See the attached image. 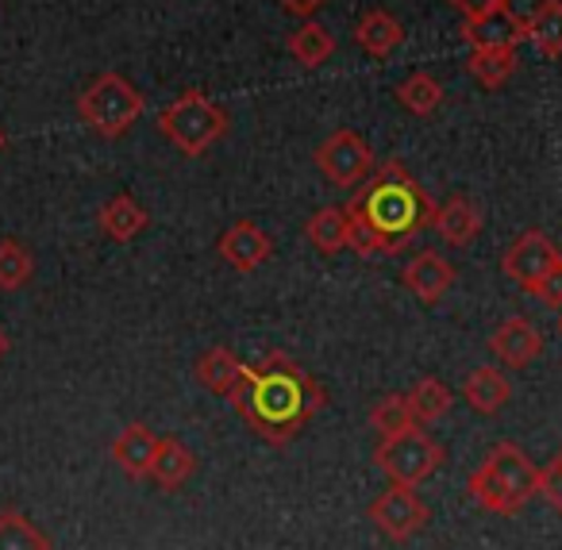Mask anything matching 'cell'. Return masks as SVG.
<instances>
[{"mask_svg":"<svg viewBox=\"0 0 562 550\" xmlns=\"http://www.w3.org/2000/svg\"><path fill=\"white\" fill-rule=\"evenodd\" d=\"M232 404L258 439L270 442V447H285L321 416L328 393L305 366L273 350L258 366L243 370Z\"/></svg>","mask_w":562,"mask_h":550,"instance_id":"cell-1","label":"cell"},{"mask_svg":"<svg viewBox=\"0 0 562 550\" xmlns=\"http://www.w3.org/2000/svg\"><path fill=\"white\" fill-rule=\"evenodd\" d=\"M351 243L362 258L401 255L416 235L436 224V201L413 181V173L390 158L374 170L370 186L351 204Z\"/></svg>","mask_w":562,"mask_h":550,"instance_id":"cell-2","label":"cell"},{"mask_svg":"<svg viewBox=\"0 0 562 550\" xmlns=\"http://www.w3.org/2000/svg\"><path fill=\"white\" fill-rule=\"evenodd\" d=\"M467 493L493 516H516L539 496V465L516 442H497L467 478Z\"/></svg>","mask_w":562,"mask_h":550,"instance_id":"cell-3","label":"cell"},{"mask_svg":"<svg viewBox=\"0 0 562 550\" xmlns=\"http://www.w3.org/2000/svg\"><path fill=\"white\" fill-rule=\"evenodd\" d=\"M158 132H162L181 155L196 158L209 147H216V143L227 135V116L220 104H212L204 93L189 89V93H181L170 109L158 112Z\"/></svg>","mask_w":562,"mask_h":550,"instance_id":"cell-4","label":"cell"},{"mask_svg":"<svg viewBox=\"0 0 562 550\" xmlns=\"http://www.w3.org/2000/svg\"><path fill=\"white\" fill-rule=\"evenodd\" d=\"M78 116L104 139H120L132 132L143 116V93L120 74H101L86 93L78 97Z\"/></svg>","mask_w":562,"mask_h":550,"instance_id":"cell-5","label":"cell"},{"mask_svg":"<svg viewBox=\"0 0 562 550\" xmlns=\"http://www.w3.org/2000/svg\"><path fill=\"white\" fill-rule=\"evenodd\" d=\"M374 462H378V470L393 481V485H413L416 489L420 481H428L431 473L447 462V450L439 447L428 431L413 427V431L393 435V439L378 442Z\"/></svg>","mask_w":562,"mask_h":550,"instance_id":"cell-6","label":"cell"},{"mask_svg":"<svg viewBox=\"0 0 562 550\" xmlns=\"http://www.w3.org/2000/svg\"><path fill=\"white\" fill-rule=\"evenodd\" d=\"M316 170L339 189H355L374 173V150L359 132H336L316 147Z\"/></svg>","mask_w":562,"mask_h":550,"instance_id":"cell-7","label":"cell"},{"mask_svg":"<svg viewBox=\"0 0 562 550\" xmlns=\"http://www.w3.org/2000/svg\"><path fill=\"white\" fill-rule=\"evenodd\" d=\"M367 516H370V524L385 535V539L408 542L413 535L424 531V524L431 519V512H428V504L420 501V493H416L413 485H393V481H390V489L370 501Z\"/></svg>","mask_w":562,"mask_h":550,"instance_id":"cell-8","label":"cell"},{"mask_svg":"<svg viewBox=\"0 0 562 550\" xmlns=\"http://www.w3.org/2000/svg\"><path fill=\"white\" fill-rule=\"evenodd\" d=\"M554 262H562V250L551 243V235L524 232L520 239L505 250V258H501V270H505V278H513L524 293H531V285H536V281L543 278Z\"/></svg>","mask_w":562,"mask_h":550,"instance_id":"cell-9","label":"cell"},{"mask_svg":"<svg viewBox=\"0 0 562 550\" xmlns=\"http://www.w3.org/2000/svg\"><path fill=\"white\" fill-rule=\"evenodd\" d=\"M216 250H220V258L232 266V270L250 273V270H258V266L273 258V239H270V232H262L258 224L239 220V224H232L224 235H220Z\"/></svg>","mask_w":562,"mask_h":550,"instance_id":"cell-10","label":"cell"},{"mask_svg":"<svg viewBox=\"0 0 562 550\" xmlns=\"http://www.w3.org/2000/svg\"><path fill=\"white\" fill-rule=\"evenodd\" d=\"M490 355L497 358L501 366H508V370H520V366L536 362V358L543 355V335L524 316H513L490 335Z\"/></svg>","mask_w":562,"mask_h":550,"instance_id":"cell-11","label":"cell"},{"mask_svg":"<svg viewBox=\"0 0 562 550\" xmlns=\"http://www.w3.org/2000/svg\"><path fill=\"white\" fill-rule=\"evenodd\" d=\"M454 266L447 262L443 255H436V250H420V255L413 258V262L405 266V273H401V281H405V289L416 296V301L424 304H439L447 293H451L454 285Z\"/></svg>","mask_w":562,"mask_h":550,"instance_id":"cell-12","label":"cell"},{"mask_svg":"<svg viewBox=\"0 0 562 550\" xmlns=\"http://www.w3.org/2000/svg\"><path fill=\"white\" fill-rule=\"evenodd\" d=\"M462 40L470 43V50H497V47L516 50L528 40V27L508 9H497V12H485V16L467 20L462 24Z\"/></svg>","mask_w":562,"mask_h":550,"instance_id":"cell-13","label":"cell"},{"mask_svg":"<svg viewBox=\"0 0 562 550\" xmlns=\"http://www.w3.org/2000/svg\"><path fill=\"white\" fill-rule=\"evenodd\" d=\"M155 450H158V435L147 424H127L112 439V462L124 470V478L143 481L150 473V462H155Z\"/></svg>","mask_w":562,"mask_h":550,"instance_id":"cell-14","label":"cell"},{"mask_svg":"<svg viewBox=\"0 0 562 550\" xmlns=\"http://www.w3.org/2000/svg\"><path fill=\"white\" fill-rule=\"evenodd\" d=\"M462 401H467V408L477 412V416H497V412L513 401V385H508L505 373L493 370V366H477V370H470L467 381H462Z\"/></svg>","mask_w":562,"mask_h":550,"instance_id":"cell-15","label":"cell"},{"mask_svg":"<svg viewBox=\"0 0 562 550\" xmlns=\"http://www.w3.org/2000/svg\"><path fill=\"white\" fill-rule=\"evenodd\" d=\"M305 239L308 247L328 258L347 250V243H351V209L347 204H328V209L313 212L305 224Z\"/></svg>","mask_w":562,"mask_h":550,"instance_id":"cell-16","label":"cell"},{"mask_svg":"<svg viewBox=\"0 0 562 550\" xmlns=\"http://www.w3.org/2000/svg\"><path fill=\"white\" fill-rule=\"evenodd\" d=\"M243 370H247V362H243V358L235 355L232 347H209L201 358H196L193 378L201 381L209 393L232 396L235 385H239V378H243Z\"/></svg>","mask_w":562,"mask_h":550,"instance_id":"cell-17","label":"cell"},{"mask_svg":"<svg viewBox=\"0 0 562 550\" xmlns=\"http://www.w3.org/2000/svg\"><path fill=\"white\" fill-rule=\"evenodd\" d=\"M355 43L367 50L370 58H390L393 50L405 43V27L393 12L385 9H370L367 16L355 24Z\"/></svg>","mask_w":562,"mask_h":550,"instance_id":"cell-18","label":"cell"},{"mask_svg":"<svg viewBox=\"0 0 562 550\" xmlns=\"http://www.w3.org/2000/svg\"><path fill=\"white\" fill-rule=\"evenodd\" d=\"M196 470V454L186 447L181 439H158V450H155V462H150V473L147 478L155 481L158 489L173 493L181 489Z\"/></svg>","mask_w":562,"mask_h":550,"instance_id":"cell-19","label":"cell"},{"mask_svg":"<svg viewBox=\"0 0 562 550\" xmlns=\"http://www.w3.org/2000/svg\"><path fill=\"white\" fill-rule=\"evenodd\" d=\"M431 227H436V232L443 235V243H451V247H470V243L482 235V212H477V204L467 201V197H451L443 209H436V224Z\"/></svg>","mask_w":562,"mask_h":550,"instance_id":"cell-20","label":"cell"},{"mask_svg":"<svg viewBox=\"0 0 562 550\" xmlns=\"http://www.w3.org/2000/svg\"><path fill=\"white\" fill-rule=\"evenodd\" d=\"M97 224H101V232L109 235V239L132 243L135 235L147 232L150 216H147V209H143V204L135 201V197L120 193V197H112V201L104 204L101 212H97Z\"/></svg>","mask_w":562,"mask_h":550,"instance_id":"cell-21","label":"cell"},{"mask_svg":"<svg viewBox=\"0 0 562 550\" xmlns=\"http://www.w3.org/2000/svg\"><path fill=\"white\" fill-rule=\"evenodd\" d=\"M528 40L543 58H562V0H543L528 20Z\"/></svg>","mask_w":562,"mask_h":550,"instance_id":"cell-22","label":"cell"},{"mask_svg":"<svg viewBox=\"0 0 562 550\" xmlns=\"http://www.w3.org/2000/svg\"><path fill=\"white\" fill-rule=\"evenodd\" d=\"M0 550H50V539L20 508H0Z\"/></svg>","mask_w":562,"mask_h":550,"instance_id":"cell-23","label":"cell"},{"mask_svg":"<svg viewBox=\"0 0 562 550\" xmlns=\"http://www.w3.org/2000/svg\"><path fill=\"white\" fill-rule=\"evenodd\" d=\"M290 55L297 58L305 70H316V66H324L336 55V35L308 20V24H301L297 32L290 35Z\"/></svg>","mask_w":562,"mask_h":550,"instance_id":"cell-24","label":"cell"},{"mask_svg":"<svg viewBox=\"0 0 562 550\" xmlns=\"http://www.w3.org/2000/svg\"><path fill=\"white\" fill-rule=\"evenodd\" d=\"M370 427L378 431V439H393V435H405L416 427L413 404H408L405 393H390L382 401H374L370 408Z\"/></svg>","mask_w":562,"mask_h":550,"instance_id":"cell-25","label":"cell"},{"mask_svg":"<svg viewBox=\"0 0 562 550\" xmlns=\"http://www.w3.org/2000/svg\"><path fill=\"white\" fill-rule=\"evenodd\" d=\"M516 66H520L516 63V50L497 47V50H470L467 70H470V78L482 81L485 89H501L516 74Z\"/></svg>","mask_w":562,"mask_h":550,"instance_id":"cell-26","label":"cell"},{"mask_svg":"<svg viewBox=\"0 0 562 550\" xmlns=\"http://www.w3.org/2000/svg\"><path fill=\"white\" fill-rule=\"evenodd\" d=\"M408 404H413L416 424H436V419H443L447 412H451L454 393L439 378H424V381H416V389L408 393Z\"/></svg>","mask_w":562,"mask_h":550,"instance_id":"cell-27","label":"cell"},{"mask_svg":"<svg viewBox=\"0 0 562 550\" xmlns=\"http://www.w3.org/2000/svg\"><path fill=\"white\" fill-rule=\"evenodd\" d=\"M397 101L413 116H431L443 104V86L431 74H413V78H405L397 86Z\"/></svg>","mask_w":562,"mask_h":550,"instance_id":"cell-28","label":"cell"},{"mask_svg":"<svg viewBox=\"0 0 562 550\" xmlns=\"http://www.w3.org/2000/svg\"><path fill=\"white\" fill-rule=\"evenodd\" d=\"M35 273V258L32 250L20 239H0V289L4 293H16L32 281Z\"/></svg>","mask_w":562,"mask_h":550,"instance_id":"cell-29","label":"cell"},{"mask_svg":"<svg viewBox=\"0 0 562 550\" xmlns=\"http://www.w3.org/2000/svg\"><path fill=\"white\" fill-rule=\"evenodd\" d=\"M539 496L562 516V450L547 465H539Z\"/></svg>","mask_w":562,"mask_h":550,"instance_id":"cell-30","label":"cell"},{"mask_svg":"<svg viewBox=\"0 0 562 550\" xmlns=\"http://www.w3.org/2000/svg\"><path fill=\"white\" fill-rule=\"evenodd\" d=\"M531 296H539V301L551 304V308H562V262H554L551 270L531 285Z\"/></svg>","mask_w":562,"mask_h":550,"instance_id":"cell-31","label":"cell"},{"mask_svg":"<svg viewBox=\"0 0 562 550\" xmlns=\"http://www.w3.org/2000/svg\"><path fill=\"white\" fill-rule=\"evenodd\" d=\"M451 4H454V9H459L467 20L485 16V12H497V9H508V0H451Z\"/></svg>","mask_w":562,"mask_h":550,"instance_id":"cell-32","label":"cell"},{"mask_svg":"<svg viewBox=\"0 0 562 550\" xmlns=\"http://www.w3.org/2000/svg\"><path fill=\"white\" fill-rule=\"evenodd\" d=\"M324 0H281V9L290 12V16H301V20H308L316 9H321Z\"/></svg>","mask_w":562,"mask_h":550,"instance_id":"cell-33","label":"cell"},{"mask_svg":"<svg viewBox=\"0 0 562 550\" xmlns=\"http://www.w3.org/2000/svg\"><path fill=\"white\" fill-rule=\"evenodd\" d=\"M9 350H12V339H9V335H4V332H0V358L9 355Z\"/></svg>","mask_w":562,"mask_h":550,"instance_id":"cell-34","label":"cell"},{"mask_svg":"<svg viewBox=\"0 0 562 550\" xmlns=\"http://www.w3.org/2000/svg\"><path fill=\"white\" fill-rule=\"evenodd\" d=\"M4 147H9V135H4V132H0V150H4Z\"/></svg>","mask_w":562,"mask_h":550,"instance_id":"cell-35","label":"cell"},{"mask_svg":"<svg viewBox=\"0 0 562 550\" xmlns=\"http://www.w3.org/2000/svg\"><path fill=\"white\" fill-rule=\"evenodd\" d=\"M554 327H559V335H562V312H559V324H554Z\"/></svg>","mask_w":562,"mask_h":550,"instance_id":"cell-36","label":"cell"}]
</instances>
